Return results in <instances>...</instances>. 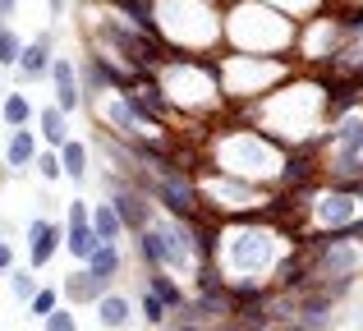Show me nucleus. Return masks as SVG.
I'll list each match as a JSON object with an SVG mask.
<instances>
[{"instance_id": "obj_23", "label": "nucleus", "mask_w": 363, "mask_h": 331, "mask_svg": "<svg viewBox=\"0 0 363 331\" xmlns=\"http://www.w3.org/2000/svg\"><path fill=\"white\" fill-rule=\"evenodd\" d=\"M170 331H212V327H207V322H189V318H175Z\"/></svg>"}, {"instance_id": "obj_27", "label": "nucleus", "mask_w": 363, "mask_h": 331, "mask_svg": "<svg viewBox=\"0 0 363 331\" xmlns=\"http://www.w3.org/2000/svg\"><path fill=\"white\" fill-rule=\"evenodd\" d=\"M359 37H363V33H359Z\"/></svg>"}, {"instance_id": "obj_1", "label": "nucleus", "mask_w": 363, "mask_h": 331, "mask_svg": "<svg viewBox=\"0 0 363 331\" xmlns=\"http://www.w3.org/2000/svg\"><path fill=\"white\" fill-rule=\"evenodd\" d=\"M225 249H216V267L230 271V281H262L272 286L276 267H281V235L262 230L257 216H240V221L225 230Z\"/></svg>"}, {"instance_id": "obj_26", "label": "nucleus", "mask_w": 363, "mask_h": 331, "mask_svg": "<svg viewBox=\"0 0 363 331\" xmlns=\"http://www.w3.org/2000/svg\"><path fill=\"white\" fill-rule=\"evenodd\" d=\"M285 331H303V327H299V322H290V327H285Z\"/></svg>"}, {"instance_id": "obj_15", "label": "nucleus", "mask_w": 363, "mask_h": 331, "mask_svg": "<svg viewBox=\"0 0 363 331\" xmlns=\"http://www.w3.org/2000/svg\"><path fill=\"white\" fill-rule=\"evenodd\" d=\"M60 152V166H65V179H74V184H83L88 179V147L79 143V138H69L65 147H55Z\"/></svg>"}, {"instance_id": "obj_18", "label": "nucleus", "mask_w": 363, "mask_h": 331, "mask_svg": "<svg viewBox=\"0 0 363 331\" xmlns=\"http://www.w3.org/2000/svg\"><path fill=\"white\" fill-rule=\"evenodd\" d=\"M37 286H42V281H37L33 267H14V271H9V295H14L18 304H28V299L37 295Z\"/></svg>"}, {"instance_id": "obj_7", "label": "nucleus", "mask_w": 363, "mask_h": 331, "mask_svg": "<svg viewBox=\"0 0 363 331\" xmlns=\"http://www.w3.org/2000/svg\"><path fill=\"white\" fill-rule=\"evenodd\" d=\"M101 249L97 230H92V221H65V253H69L74 262H83L88 267V258Z\"/></svg>"}, {"instance_id": "obj_14", "label": "nucleus", "mask_w": 363, "mask_h": 331, "mask_svg": "<svg viewBox=\"0 0 363 331\" xmlns=\"http://www.w3.org/2000/svg\"><path fill=\"white\" fill-rule=\"evenodd\" d=\"M88 271H92L97 281H106V286H111V281H116L120 271H124V253H120V244H101V249L88 258Z\"/></svg>"}, {"instance_id": "obj_25", "label": "nucleus", "mask_w": 363, "mask_h": 331, "mask_svg": "<svg viewBox=\"0 0 363 331\" xmlns=\"http://www.w3.org/2000/svg\"><path fill=\"white\" fill-rule=\"evenodd\" d=\"M51 5V18H65V9H69V0H46Z\"/></svg>"}, {"instance_id": "obj_24", "label": "nucleus", "mask_w": 363, "mask_h": 331, "mask_svg": "<svg viewBox=\"0 0 363 331\" xmlns=\"http://www.w3.org/2000/svg\"><path fill=\"white\" fill-rule=\"evenodd\" d=\"M14 9H18V0H0V23H9V18H14Z\"/></svg>"}, {"instance_id": "obj_21", "label": "nucleus", "mask_w": 363, "mask_h": 331, "mask_svg": "<svg viewBox=\"0 0 363 331\" xmlns=\"http://www.w3.org/2000/svg\"><path fill=\"white\" fill-rule=\"evenodd\" d=\"M42 331H79V313L60 304V308H55V313L46 318V322H42Z\"/></svg>"}, {"instance_id": "obj_22", "label": "nucleus", "mask_w": 363, "mask_h": 331, "mask_svg": "<svg viewBox=\"0 0 363 331\" xmlns=\"http://www.w3.org/2000/svg\"><path fill=\"white\" fill-rule=\"evenodd\" d=\"M9 271H14V244L0 240V276H9Z\"/></svg>"}, {"instance_id": "obj_2", "label": "nucleus", "mask_w": 363, "mask_h": 331, "mask_svg": "<svg viewBox=\"0 0 363 331\" xmlns=\"http://www.w3.org/2000/svg\"><path fill=\"white\" fill-rule=\"evenodd\" d=\"M60 249H65V225L60 221H51V216L28 221V267L33 271H42Z\"/></svg>"}, {"instance_id": "obj_20", "label": "nucleus", "mask_w": 363, "mask_h": 331, "mask_svg": "<svg viewBox=\"0 0 363 331\" xmlns=\"http://www.w3.org/2000/svg\"><path fill=\"white\" fill-rule=\"evenodd\" d=\"M33 166H37V175H42L46 184H55V179H65V166H60V152H55V147H42Z\"/></svg>"}, {"instance_id": "obj_17", "label": "nucleus", "mask_w": 363, "mask_h": 331, "mask_svg": "<svg viewBox=\"0 0 363 331\" xmlns=\"http://www.w3.org/2000/svg\"><path fill=\"white\" fill-rule=\"evenodd\" d=\"M138 318H143L147 327H166V322H170V308L161 304V299L152 295L147 286H143V295H138Z\"/></svg>"}, {"instance_id": "obj_4", "label": "nucleus", "mask_w": 363, "mask_h": 331, "mask_svg": "<svg viewBox=\"0 0 363 331\" xmlns=\"http://www.w3.org/2000/svg\"><path fill=\"white\" fill-rule=\"evenodd\" d=\"M51 60H55V37L51 33H37L33 42H23V51H18V60H14V74L23 83H37V79L51 74Z\"/></svg>"}, {"instance_id": "obj_10", "label": "nucleus", "mask_w": 363, "mask_h": 331, "mask_svg": "<svg viewBox=\"0 0 363 331\" xmlns=\"http://www.w3.org/2000/svg\"><path fill=\"white\" fill-rule=\"evenodd\" d=\"M92 308H97V322L106 327V331H124V327L133 322V304L124 295H116V290H106Z\"/></svg>"}, {"instance_id": "obj_11", "label": "nucleus", "mask_w": 363, "mask_h": 331, "mask_svg": "<svg viewBox=\"0 0 363 331\" xmlns=\"http://www.w3.org/2000/svg\"><path fill=\"white\" fill-rule=\"evenodd\" d=\"M33 120H37V106L23 92H5V97H0V125H5V134L9 129H28Z\"/></svg>"}, {"instance_id": "obj_12", "label": "nucleus", "mask_w": 363, "mask_h": 331, "mask_svg": "<svg viewBox=\"0 0 363 331\" xmlns=\"http://www.w3.org/2000/svg\"><path fill=\"white\" fill-rule=\"evenodd\" d=\"M133 249H138V258H143V267H166V240H161V225L152 221L147 230H138L133 235Z\"/></svg>"}, {"instance_id": "obj_6", "label": "nucleus", "mask_w": 363, "mask_h": 331, "mask_svg": "<svg viewBox=\"0 0 363 331\" xmlns=\"http://www.w3.org/2000/svg\"><path fill=\"white\" fill-rule=\"evenodd\" d=\"M106 290H111V286H106V281H97V276H92L88 267L69 271V276L60 281V299H69L74 308H79V304H97V299L106 295Z\"/></svg>"}, {"instance_id": "obj_13", "label": "nucleus", "mask_w": 363, "mask_h": 331, "mask_svg": "<svg viewBox=\"0 0 363 331\" xmlns=\"http://www.w3.org/2000/svg\"><path fill=\"white\" fill-rule=\"evenodd\" d=\"M92 230H97V240L101 244H120L124 240V221H120V212L111 203H92Z\"/></svg>"}, {"instance_id": "obj_3", "label": "nucleus", "mask_w": 363, "mask_h": 331, "mask_svg": "<svg viewBox=\"0 0 363 331\" xmlns=\"http://www.w3.org/2000/svg\"><path fill=\"white\" fill-rule=\"evenodd\" d=\"M51 88H55V106L65 111V116H74V111H83V79H79V64L69 60V55H55L51 60Z\"/></svg>"}, {"instance_id": "obj_8", "label": "nucleus", "mask_w": 363, "mask_h": 331, "mask_svg": "<svg viewBox=\"0 0 363 331\" xmlns=\"http://www.w3.org/2000/svg\"><path fill=\"white\" fill-rule=\"evenodd\" d=\"M33 125H37V138H42L46 147H65V143H69V116H65V111L55 106V101L37 111Z\"/></svg>"}, {"instance_id": "obj_5", "label": "nucleus", "mask_w": 363, "mask_h": 331, "mask_svg": "<svg viewBox=\"0 0 363 331\" xmlns=\"http://www.w3.org/2000/svg\"><path fill=\"white\" fill-rule=\"evenodd\" d=\"M37 152H42V138H37V129H9L5 134V166L9 170H28L37 162Z\"/></svg>"}, {"instance_id": "obj_19", "label": "nucleus", "mask_w": 363, "mask_h": 331, "mask_svg": "<svg viewBox=\"0 0 363 331\" xmlns=\"http://www.w3.org/2000/svg\"><path fill=\"white\" fill-rule=\"evenodd\" d=\"M18 51H23V37L14 33V23H0V69H14Z\"/></svg>"}, {"instance_id": "obj_9", "label": "nucleus", "mask_w": 363, "mask_h": 331, "mask_svg": "<svg viewBox=\"0 0 363 331\" xmlns=\"http://www.w3.org/2000/svg\"><path fill=\"white\" fill-rule=\"evenodd\" d=\"M143 286H147V290H152V295H157V299H161V304H166V308H170V313H179V308H184V304H189V295H184V286H179V281H175V276H170V271H166V267H152V271H147V276H143Z\"/></svg>"}, {"instance_id": "obj_16", "label": "nucleus", "mask_w": 363, "mask_h": 331, "mask_svg": "<svg viewBox=\"0 0 363 331\" xmlns=\"http://www.w3.org/2000/svg\"><path fill=\"white\" fill-rule=\"evenodd\" d=\"M65 299H60V286H37V295L28 299V318H37V322H46V318L60 308Z\"/></svg>"}]
</instances>
